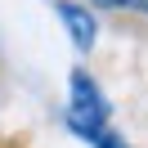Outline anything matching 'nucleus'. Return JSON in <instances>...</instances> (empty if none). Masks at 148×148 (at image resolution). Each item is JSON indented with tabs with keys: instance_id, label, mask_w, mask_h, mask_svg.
Instances as JSON below:
<instances>
[{
	"instance_id": "obj_2",
	"label": "nucleus",
	"mask_w": 148,
	"mask_h": 148,
	"mask_svg": "<svg viewBox=\"0 0 148 148\" xmlns=\"http://www.w3.org/2000/svg\"><path fill=\"white\" fill-rule=\"evenodd\" d=\"M58 18H63V27H67V36H72V45H76V49H90V45H94L99 27H94V14L85 9V5L63 0V5H58Z\"/></svg>"
},
{
	"instance_id": "obj_3",
	"label": "nucleus",
	"mask_w": 148,
	"mask_h": 148,
	"mask_svg": "<svg viewBox=\"0 0 148 148\" xmlns=\"http://www.w3.org/2000/svg\"><path fill=\"white\" fill-rule=\"evenodd\" d=\"M99 5H135V0H99Z\"/></svg>"
},
{
	"instance_id": "obj_1",
	"label": "nucleus",
	"mask_w": 148,
	"mask_h": 148,
	"mask_svg": "<svg viewBox=\"0 0 148 148\" xmlns=\"http://www.w3.org/2000/svg\"><path fill=\"white\" fill-rule=\"evenodd\" d=\"M63 117H67V130L76 139H85L90 148H130L112 126V112H108V99H103L99 81L85 67H76L72 81H67V112Z\"/></svg>"
}]
</instances>
